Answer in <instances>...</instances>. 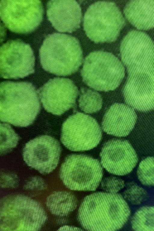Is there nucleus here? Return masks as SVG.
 <instances>
[{
	"label": "nucleus",
	"instance_id": "nucleus-1",
	"mask_svg": "<svg viewBox=\"0 0 154 231\" xmlns=\"http://www.w3.org/2000/svg\"><path fill=\"white\" fill-rule=\"evenodd\" d=\"M130 214L129 207L121 195L97 192L83 199L77 217L86 230L116 231L124 226Z\"/></svg>",
	"mask_w": 154,
	"mask_h": 231
},
{
	"label": "nucleus",
	"instance_id": "nucleus-2",
	"mask_svg": "<svg viewBox=\"0 0 154 231\" xmlns=\"http://www.w3.org/2000/svg\"><path fill=\"white\" fill-rule=\"evenodd\" d=\"M38 91L27 82L6 81L0 84L1 121L20 127L34 122L41 106Z\"/></svg>",
	"mask_w": 154,
	"mask_h": 231
},
{
	"label": "nucleus",
	"instance_id": "nucleus-3",
	"mask_svg": "<svg viewBox=\"0 0 154 231\" xmlns=\"http://www.w3.org/2000/svg\"><path fill=\"white\" fill-rule=\"evenodd\" d=\"M39 55L43 69L59 76L69 75L76 72L83 60L78 40L72 35L57 32L46 36Z\"/></svg>",
	"mask_w": 154,
	"mask_h": 231
},
{
	"label": "nucleus",
	"instance_id": "nucleus-4",
	"mask_svg": "<svg viewBox=\"0 0 154 231\" xmlns=\"http://www.w3.org/2000/svg\"><path fill=\"white\" fill-rule=\"evenodd\" d=\"M0 205V228L5 230H38L47 220L41 205L25 195L7 196Z\"/></svg>",
	"mask_w": 154,
	"mask_h": 231
},
{
	"label": "nucleus",
	"instance_id": "nucleus-5",
	"mask_svg": "<svg viewBox=\"0 0 154 231\" xmlns=\"http://www.w3.org/2000/svg\"><path fill=\"white\" fill-rule=\"evenodd\" d=\"M125 74L124 67L116 56L100 51L92 52L87 56L81 70L85 83L94 90L101 91L116 89Z\"/></svg>",
	"mask_w": 154,
	"mask_h": 231
},
{
	"label": "nucleus",
	"instance_id": "nucleus-6",
	"mask_svg": "<svg viewBox=\"0 0 154 231\" xmlns=\"http://www.w3.org/2000/svg\"><path fill=\"white\" fill-rule=\"evenodd\" d=\"M124 23L119 8L109 1H98L92 4L86 11L83 19L86 34L96 43L115 40Z\"/></svg>",
	"mask_w": 154,
	"mask_h": 231
},
{
	"label": "nucleus",
	"instance_id": "nucleus-7",
	"mask_svg": "<svg viewBox=\"0 0 154 231\" xmlns=\"http://www.w3.org/2000/svg\"><path fill=\"white\" fill-rule=\"evenodd\" d=\"M103 171L99 161L88 155H68L61 165L60 176L64 185L75 191H93L102 180Z\"/></svg>",
	"mask_w": 154,
	"mask_h": 231
},
{
	"label": "nucleus",
	"instance_id": "nucleus-8",
	"mask_svg": "<svg viewBox=\"0 0 154 231\" xmlns=\"http://www.w3.org/2000/svg\"><path fill=\"white\" fill-rule=\"evenodd\" d=\"M102 138L101 129L97 120L83 113L70 116L62 125L61 142L71 151L91 149L99 143Z\"/></svg>",
	"mask_w": 154,
	"mask_h": 231
},
{
	"label": "nucleus",
	"instance_id": "nucleus-9",
	"mask_svg": "<svg viewBox=\"0 0 154 231\" xmlns=\"http://www.w3.org/2000/svg\"><path fill=\"white\" fill-rule=\"evenodd\" d=\"M42 2L38 0H1V19L13 32L26 33L35 30L43 19Z\"/></svg>",
	"mask_w": 154,
	"mask_h": 231
},
{
	"label": "nucleus",
	"instance_id": "nucleus-10",
	"mask_svg": "<svg viewBox=\"0 0 154 231\" xmlns=\"http://www.w3.org/2000/svg\"><path fill=\"white\" fill-rule=\"evenodd\" d=\"M35 58L30 46L19 39L8 40L0 49V74L5 79H18L34 72Z\"/></svg>",
	"mask_w": 154,
	"mask_h": 231
},
{
	"label": "nucleus",
	"instance_id": "nucleus-11",
	"mask_svg": "<svg viewBox=\"0 0 154 231\" xmlns=\"http://www.w3.org/2000/svg\"><path fill=\"white\" fill-rule=\"evenodd\" d=\"M61 149L60 143L55 138L42 135L26 143L23 149V157L29 167L42 174H46L57 167Z\"/></svg>",
	"mask_w": 154,
	"mask_h": 231
},
{
	"label": "nucleus",
	"instance_id": "nucleus-12",
	"mask_svg": "<svg viewBox=\"0 0 154 231\" xmlns=\"http://www.w3.org/2000/svg\"><path fill=\"white\" fill-rule=\"evenodd\" d=\"M120 51L128 73L154 68V43L145 33L136 30L130 32L122 41Z\"/></svg>",
	"mask_w": 154,
	"mask_h": 231
},
{
	"label": "nucleus",
	"instance_id": "nucleus-13",
	"mask_svg": "<svg viewBox=\"0 0 154 231\" xmlns=\"http://www.w3.org/2000/svg\"><path fill=\"white\" fill-rule=\"evenodd\" d=\"M37 91L44 108L56 115H61L72 108L78 94L73 82L63 78L50 79Z\"/></svg>",
	"mask_w": 154,
	"mask_h": 231
},
{
	"label": "nucleus",
	"instance_id": "nucleus-14",
	"mask_svg": "<svg viewBox=\"0 0 154 231\" xmlns=\"http://www.w3.org/2000/svg\"><path fill=\"white\" fill-rule=\"evenodd\" d=\"M126 103L133 108L146 112L154 109V68L128 73L123 90Z\"/></svg>",
	"mask_w": 154,
	"mask_h": 231
},
{
	"label": "nucleus",
	"instance_id": "nucleus-15",
	"mask_svg": "<svg viewBox=\"0 0 154 231\" xmlns=\"http://www.w3.org/2000/svg\"><path fill=\"white\" fill-rule=\"evenodd\" d=\"M101 164L109 173L122 176L130 173L138 161L137 155L127 140L113 139L103 145L100 153Z\"/></svg>",
	"mask_w": 154,
	"mask_h": 231
},
{
	"label": "nucleus",
	"instance_id": "nucleus-16",
	"mask_svg": "<svg viewBox=\"0 0 154 231\" xmlns=\"http://www.w3.org/2000/svg\"><path fill=\"white\" fill-rule=\"evenodd\" d=\"M47 13L53 26L60 32H72L80 26L82 11L80 5L75 1H48Z\"/></svg>",
	"mask_w": 154,
	"mask_h": 231
},
{
	"label": "nucleus",
	"instance_id": "nucleus-17",
	"mask_svg": "<svg viewBox=\"0 0 154 231\" xmlns=\"http://www.w3.org/2000/svg\"><path fill=\"white\" fill-rule=\"evenodd\" d=\"M137 118L135 111L131 106L122 103H115L105 113L102 128L108 134L125 137L133 129Z\"/></svg>",
	"mask_w": 154,
	"mask_h": 231
},
{
	"label": "nucleus",
	"instance_id": "nucleus-18",
	"mask_svg": "<svg viewBox=\"0 0 154 231\" xmlns=\"http://www.w3.org/2000/svg\"><path fill=\"white\" fill-rule=\"evenodd\" d=\"M129 22L137 28L147 29L154 27V1H129L124 9Z\"/></svg>",
	"mask_w": 154,
	"mask_h": 231
},
{
	"label": "nucleus",
	"instance_id": "nucleus-19",
	"mask_svg": "<svg viewBox=\"0 0 154 231\" xmlns=\"http://www.w3.org/2000/svg\"><path fill=\"white\" fill-rule=\"evenodd\" d=\"M46 205L50 212L56 215L68 216L77 207V199L71 192L67 191L55 192L47 198Z\"/></svg>",
	"mask_w": 154,
	"mask_h": 231
},
{
	"label": "nucleus",
	"instance_id": "nucleus-20",
	"mask_svg": "<svg viewBox=\"0 0 154 231\" xmlns=\"http://www.w3.org/2000/svg\"><path fill=\"white\" fill-rule=\"evenodd\" d=\"M78 102L80 109L85 113L90 114L100 110L103 104L100 94L96 91L86 88L81 89Z\"/></svg>",
	"mask_w": 154,
	"mask_h": 231
},
{
	"label": "nucleus",
	"instance_id": "nucleus-21",
	"mask_svg": "<svg viewBox=\"0 0 154 231\" xmlns=\"http://www.w3.org/2000/svg\"><path fill=\"white\" fill-rule=\"evenodd\" d=\"M136 231H154V206H144L138 210L131 220Z\"/></svg>",
	"mask_w": 154,
	"mask_h": 231
},
{
	"label": "nucleus",
	"instance_id": "nucleus-22",
	"mask_svg": "<svg viewBox=\"0 0 154 231\" xmlns=\"http://www.w3.org/2000/svg\"><path fill=\"white\" fill-rule=\"evenodd\" d=\"M1 155L11 151L18 144L20 137L11 127L6 123H0Z\"/></svg>",
	"mask_w": 154,
	"mask_h": 231
},
{
	"label": "nucleus",
	"instance_id": "nucleus-23",
	"mask_svg": "<svg viewBox=\"0 0 154 231\" xmlns=\"http://www.w3.org/2000/svg\"><path fill=\"white\" fill-rule=\"evenodd\" d=\"M138 179L144 185L154 186V157H148L142 161L137 169Z\"/></svg>",
	"mask_w": 154,
	"mask_h": 231
},
{
	"label": "nucleus",
	"instance_id": "nucleus-24",
	"mask_svg": "<svg viewBox=\"0 0 154 231\" xmlns=\"http://www.w3.org/2000/svg\"><path fill=\"white\" fill-rule=\"evenodd\" d=\"M146 195L145 190L133 182L127 184L123 193L125 199L134 205L140 204L144 199Z\"/></svg>",
	"mask_w": 154,
	"mask_h": 231
},
{
	"label": "nucleus",
	"instance_id": "nucleus-25",
	"mask_svg": "<svg viewBox=\"0 0 154 231\" xmlns=\"http://www.w3.org/2000/svg\"><path fill=\"white\" fill-rule=\"evenodd\" d=\"M101 188L106 192L116 193L124 187V181L121 178L114 176L106 177L102 180Z\"/></svg>",
	"mask_w": 154,
	"mask_h": 231
},
{
	"label": "nucleus",
	"instance_id": "nucleus-26",
	"mask_svg": "<svg viewBox=\"0 0 154 231\" xmlns=\"http://www.w3.org/2000/svg\"><path fill=\"white\" fill-rule=\"evenodd\" d=\"M58 230H83L82 229L72 226H65L60 227Z\"/></svg>",
	"mask_w": 154,
	"mask_h": 231
}]
</instances>
